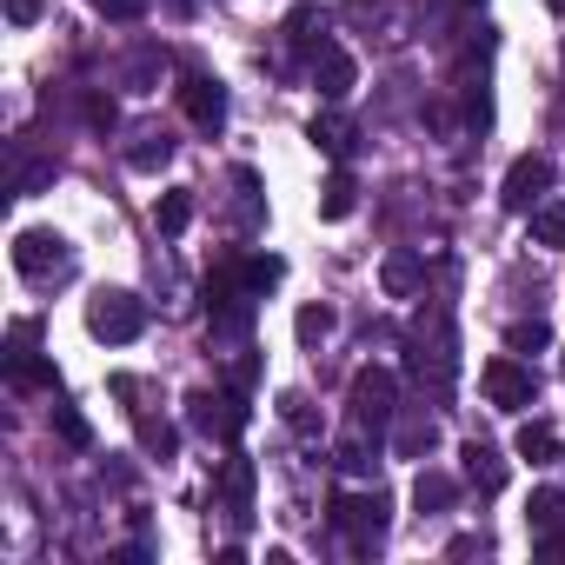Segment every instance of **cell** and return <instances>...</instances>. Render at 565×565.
<instances>
[{"label": "cell", "instance_id": "cell-1", "mask_svg": "<svg viewBox=\"0 0 565 565\" xmlns=\"http://www.w3.org/2000/svg\"><path fill=\"white\" fill-rule=\"evenodd\" d=\"M386 525H393V505H386L380 486H373V492H340V499H333V532L347 539L353 558H366V552L386 539Z\"/></svg>", "mask_w": 565, "mask_h": 565}, {"label": "cell", "instance_id": "cell-2", "mask_svg": "<svg viewBox=\"0 0 565 565\" xmlns=\"http://www.w3.org/2000/svg\"><path fill=\"white\" fill-rule=\"evenodd\" d=\"M406 373H413V380H433V393L452 386V327H446V313H426V320L413 327V340H406Z\"/></svg>", "mask_w": 565, "mask_h": 565}, {"label": "cell", "instance_id": "cell-3", "mask_svg": "<svg viewBox=\"0 0 565 565\" xmlns=\"http://www.w3.org/2000/svg\"><path fill=\"white\" fill-rule=\"evenodd\" d=\"M347 406H353V419H360V426L386 433V426L399 419V373L366 360V366L353 373V386H347Z\"/></svg>", "mask_w": 565, "mask_h": 565}, {"label": "cell", "instance_id": "cell-4", "mask_svg": "<svg viewBox=\"0 0 565 565\" xmlns=\"http://www.w3.org/2000/svg\"><path fill=\"white\" fill-rule=\"evenodd\" d=\"M87 333L107 340V347L140 340V333H147V300H140V294H120V287L94 294V300H87Z\"/></svg>", "mask_w": 565, "mask_h": 565}, {"label": "cell", "instance_id": "cell-5", "mask_svg": "<svg viewBox=\"0 0 565 565\" xmlns=\"http://www.w3.org/2000/svg\"><path fill=\"white\" fill-rule=\"evenodd\" d=\"M14 266H21V279H34V287H54V279L74 273V246L61 233H47V226H28L14 239Z\"/></svg>", "mask_w": 565, "mask_h": 565}, {"label": "cell", "instance_id": "cell-6", "mask_svg": "<svg viewBox=\"0 0 565 565\" xmlns=\"http://www.w3.org/2000/svg\"><path fill=\"white\" fill-rule=\"evenodd\" d=\"M246 393L239 386H226V393H193L186 399V426L193 433H206V439H220V446H233L239 433H246Z\"/></svg>", "mask_w": 565, "mask_h": 565}, {"label": "cell", "instance_id": "cell-7", "mask_svg": "<svg viewBox=\"0 0 565 565\" xmlns=\"http://www.w3.org/2000/svg\"><path fill=\"white\" fill-rule=\"evenodd\" d=\"M307 81H313V94H320V100H333V107H340V100L360 87V67H353V54H347L340 41H320V47L307 54Z\"/></svg>", "mask_w": 565, "mask_h": 565}, {"label": "cell", "instance_id": "cell-8", "mask_svg": "<svg viewBox=\"0 0 565 565\" xmlns=\"http://www.w3.org/2000/svg\"><path fill=\"white\" fill-rule=\"evenodd\" d=\"M34 340H41V327H34V320H14V340H8V386H21V393H54V366L34 353Z\"/></svg>", "mask_w": 565, "mask_h": 565}, {"label": "cell", "instance_id": "cell-9", "mask_svg": "<svg viewBox=\"0 0 565 565\" xmlns=\"http://www.w3.org/2000/svg\"><path fill=\"white\" fill-rule=\"evenodd\" d=\"M545 193H552V160H545V153H519V160L505 167L499 200H505L512 213H532V206H545Z\"/></svg>", "mask_w": 565, "mask_h": 565}, {"label": "cell", "instance_id": "cell-10", "mask_svg": "<svg viewBox=\"0 0 565 565\" xmlns=\"http://www.w3.org/2000/svg\"><path fill=\"white\" fill-rule=\"evenodd\" d=\"M486 399L499 406V413H525L532 399H539V373L532 366H519V360H486Z\"/></svg>", "mask_w": 565, "mask_h": 565}, {"label": "cell", "instance_id": "cell-11", "mask_svg": "<svg viewBox=\"0 0 565 565\" xmlns=\"http://www.w3.org/2000/svg\"><path fill=\"white\" fill-rule=\"evenodd\" d=\"M180 107H186V120H193L200 134H220V127H226V87H220L213 74H186V81H180Z\"/></svg>", "mask_w": 565, "mask_h": 565}, {"label": "cell", "instance_id": "cell-12", "mask_svg": "<svg viewBox=\"0 0 565 565\" xmlns=\"http://www.w3.org/2000/svg\"><path fill=\"white\" fill-rule=\"evenodd\" d=\"M167 160H173V134H167L160 120H140V127L127 134V167H134V173H160Z\"/></svg>", "mask_w": 565, "mask_h": 565}, {"label": "cell", "instance_id": "cell-13", "mask_svg": "<svg viewBox=\"0 0 565 565\" xmlns=\"http://www.w3.org/2000/svg\"><path fill=\"white\" fill-rule=\"evenodd\" d=\"M220 505H226V519H246V505H253V459L246 452H226V466H220Z\"/></svg>", "mask_w": 565, "mask_h": 565}, {"label": "cell", "instance_id": "cell-14", "mask_svg": "<svg viewBox=\"0 0 565 565\" xmlns=\"http://www.w3.org/2000/svg\"><path fill=\"white\" fill-rule=\"evenodd\" d=\"M380 279H386V294H393V300H406V294H419V287H426V259L399 246V253H386Z\"/></svg>", "mask_w": 565, "mask_h": 565}, {"label": "cell", "instance_id": "cell-15", "mask_svg": "<svg viewBox=\"0 0 565 565\" xmlns=\"http://www.w3.org/2000/svg\"><path fill=\"white\" fill-rule=\"evenodd\" d=\"M466 479L479 486V492H499L505 486V459H499V446H486V439H466Z\"/></svg>", "mask_w": 565, "mask_h": 565}, {"label": "cell", "instance_id": "cell-16", "mask_svg": "<svg viewBox=\"0 0 565 565\" xmlns=\"http://www.w3.org/2000/svg\"><path fill=\"white\" fill-rule=\"evenodd\" d=\"M333 459H340V466H347V472H373V466H380V433H373V426H360V419H353V426H347V439H340V452H333Z\"/></svg>", "mask_w": 565, "mask_h": 565}, {"label": "cell", "instance_id": "cell-17", "mask_svg": "<svg viewBox=\"0 0 565 565\" xmlns=\"http://www.w3.org/2000/svg\"><path fill=\"white\" fill-rule=\"evenodd\" d=\"M353 206H360V180H353V173L340 167V173H333V180L320 186V220H347Z\"/></svg>", "mask_w": 565, "mask_h": 565}, {"label": "cell", "instance_id": "cell-18", "mask_svg": "<svg viewBox=\"0 0 565 565\" xmlns=\"http://www.w3.org/2000/svg\"><path fill=\"white\" fill-rule=\"evenodd\" d=\"M433 439H439V426H433L426 413H413V419H399L393 452H399V459H426V452H433Z\"/></svg>", "mask_w": 565, "mask_h": 565}, {"label": "cell", "instance_id": "cell-19", "mask_svg": "<svg viewBox=\"0 0 565 565\" xmlns=\"http://www.w3.org/2000/svg\"><path fill=\"white\" fill-rule=\"evenodd\" d=\"M558 519H565V492H558V486H539V492L525 499V525H532V539H545Z\"/></svg>", "mask_w": 565, "mask_h": 565}, {"label": "cell", "instance_id": "cell-20", "mask_svg": "<svg viewBox=\"0 0 565 565\" xmlns=\"http://www.w3.org/2000/svg\"><path fill=\"white\" fill-rule=\"evenodd\" d=\"M519 459L552 466V459H558V433H552L545 419H525V426H519Z\"/></svg>", "mask_w": 565, "mask_h": 565}, {"label": "cell", "instance_id": "cell-21", "mask_svg": "<svg viewBox=\"0 0 565 565\" xmlns=\"http://www.w3.org/2000/svg\"><path fill=\"white\" fill-rule=\"evenodd\" d=\"M452 499H459V486H452L446 472H433V466H426V472L413 479V505H419V512H446Z\"/></svg>", "mask_w": 565, "mask_h": 565}, {"label": "cell", "instance_id": "cell-22", "mask_svg": "<svg viewBox=\"0 0 565 565\" xmlns=\"http://www.w3.org/2000/svg\"><path fill=\"white\" fill-rule=\"evenodd\" d=\"M320 28H327V21H320V8H294V14H287V47H294V54H313V47L327 41Z\"/></svg>", "mask_w": 565, "mask_h": 565}, {"label": "cell", "instance_id": "cell-23", "mask_svg": "<svg viewBox=\"0 0 565 565\" xmlns=\"http://www.w3.org/2000/svg\"><path fill=\"white\" fill-rule=\"evenodd\" d=\"M160 74H167V47H140V54L127 61V74H120V81H127L134 94H153V81H160Z\"/></svg>", "mask_w": 565, "mask_h": 565}, {"label": "cell", "instance_id": "cell-24", "mask_svg": "<svg viewBox=\"0 0 565 565\" xmlns=\"http://www.w3.org/2000/svg\"><path fill=\"white\" fill-rule=\"evenodd\" d=\"M153 220H160V233H167V239H180V233H186V220H193V193H186V186H173V193H160V206H153Z\"/></svg>", "mask_w": 565, "mask_h": 565}, {"label": "cell", "instance_id": "cell-25", "mask_svg": "<svg viewBox=\"0 0 565 565\" xmlns=\"http://www.w3.org/2000/svg\"><path fill=\"white\" fill-rule=\"evenodd\" d=\"M134 426H140V446H147V459H173V446H180V433L167 426V419H153L147 406L134 413Z\"/></svg>", "mask_w": 565, "mask_h": 565}, {"label": "cell", "instance_id": "cell-26", "mask_svg": "<svg viewBox=\"0 0 565 565\" xmlns=\"http://www.w3.org/2000/svg\"><path fill=\"white\" fill-rule=\"evenodd\" d=\"M279 273H287V259H273V253H253V259H239V279H246V294L259 300L266 287H279Z\"/></svg>", "mask_w": 565, "mask_h": 565}, {"label": "cell", "instance_id": "cell-27", "mask_svg": "<svg viewBox=\"0 0 565 565\" xmlns=\"http://www.w3.org/2000/svg\"><path fill=\"white\" fill-rule=\"evenodd\" d=\"M313 147L333 153V160H347V153H353V127H347L340 114H320V120H313Z\"/></svg>", "mask_w": 565, "mask_h": 565}, {"label": "cell", "instance_id": "cell-28", "mask_svg": "<svg viewBox=\"0 0 565 565\" xmlns=\"http://www.w3.org/2000/svg\"><path fill=\"white\" fill-rule=\"evenodd\" d=\"M54 433H61L74 452H87V446H94V426H87V413H81V406H67V399L54 406Z\"/></svg>", "mask_w": 565, "mask_h": 565}, {"label": "cell", "instance_id": "cell-29", "mask_svg": "<svg viewBox=\"0 0 565 565\" xmlns=\"http://www.w3.org/2000/svg\"><path fill=\"white\" fill-rule=\"evenodd\" d=\"M532 239H539V246H565V200L532 206Z\"/></svg>", "mask_w": 565, "mask_h": 565}, {"label": "cell", "instance_id": "cell-30", "mask_svg": "<svg viewBox=\"0 0 565 565\" xmlns=\"http://www.w3.org/2000/svg\"><path fill=\"white\" fill-rule=\"evenodd\" d=\"M81 114H87V127H94V134H114V127H120V107H114V94H100V87H87Z\"/></svg>", "mask_w": 565, "mask_h": 565}, {"label": "cell", "instance_id": "cell-31", "mask_svg": "<svg viewBox=\"0 0 565 565\" xmlns=\"http://www.w3.org/2000/svg\"><path fill=\"white\" fill-rule=\"evenodd\" d=\"M294 327H300V340H307V347H320V340L333 333V307H300V320H294Z\"/></svg>", "mask_w": 565, "mask_h": 565}, {"label": "cell", "instance_id": "cell-32", "mask_svg": "<svg viewBox=\"0 0 565 565\" xmlns=\"http://www.w3.org/2000/svg\"><path fill=\"white\" fill-rule=\"evenodd\" d=\"M253 380H259V360H253V347H239V353H233V366H226V386H239V393H246Z\"/></svg>", "mask_w": 565, "mask_h": 565}, {"label": "cell", "instance_id": "cell-33", "mask_svg": "<svg viewBox=\"0 0 565 565\" xmlns=\"http://www.w3.org/2000/svg\"><path fill=\"white\" fill-rule=\"evenodd\" d=\"M94 8H100L107 21H140V14L153 8V0H94Z\"/></svg>", "mask_w": 565, "mask_h": 565}, {"label": "cell", "instance_id": "cell-34", "mask_svg": "<svg viewBox=\"0 0 565 565\" xmlns=\"http://www.w3.org/2000/svg\"><path fill=\"white\" fill-rule=\"evenodd\" d=\"M532 347H545V320H519L512 327V353H532Z\"/></svg>", "mask_w": 565, "mask_h": 565}, {"label": "cell", "instance_id": "cell-35", "mask_svg": "<svg viewBox=\"0 0 565 565\" xmlns=\"http://www.w3.org/2000/svg\"><path fill=\"white\" fill-rule=\"evenodd\" d=\"M41 14H47V0H8V21L14 28H34Z\"/></svg>", "mask_w": 565, "mask_h": 565}, {"label": "cell", "instance_id": "cell-36", "mask_svg": "<svg viewBox=\"0 0 565 565\" xmlns=\"http://www.w3.org/2000/svg\"><path fill=\"white\" fill-rule=\"evenodd\" d=\"M539 552H545V558H565V519H558V525L539 539Z\"/></svg>", "mask_w": 565, "mask_h": 565}, {"label": "cell", "instance_id": "cell-37", "mask_svg": "<svg viewBox=\"0 0 565 565\" xmlns=\"http://www.w3.org/2000/svg\"><path fill=\"white\" fill-rule=\"evenodd\" d=\"M545 8H552V14H565V0H545Z\"/></svg>", "mask_w": 565, "mask_h": 565}]
</instances>
